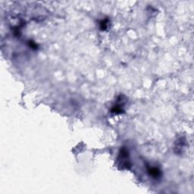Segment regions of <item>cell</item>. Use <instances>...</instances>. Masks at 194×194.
<instances>
[{
	"label": "cell",
	"instance_id": "obj_3",
	"mask_svg": "<svg viewBox=\"0 0 194 194\" xmlns=\"http://www.w3.org/2000/svg\"><path fill=\"white\" fill-rule=\"evenodd\" d=\"M108 19H105V20H102V21L100 22V28L102 31H104V30L106 29L108 27Z\"/></svg>",
	"mask_w": 194,
	"mask_h": 194
},
{
	"label": "cell",
	"instance_id": "obj_2",
	"mask_svg": "<svg viewBox=\"0 0 194 194\" xmlns=\"http://www.w3.org/2000/svg\"><path fill=\"white\" fill-rule=\"evenodd\" d=\"M148 172L151 177H154V178H159L161 176V171L158 168H151V167H148Z\"/></svg>",
	"mask_w": 194,
	"mask_h": 194
},
{
	"label": "cell",
	"instance_id": "obj_1",
	"mask_svg": "<svg viewBox=\"0 0 194 194\" xmlns=\"http://www.w3.org/2000/svg\"><path fill=\"white\" fill-rule=\"evenodd\" d=\"M119 164L122 165L123 168H129L128 165H130L129 156H128V151L125 148L121 150L120 154L118 156Z\"/></svg>",
	"mask_w": 194,
	"mask_h": 194
}]
</instances>
